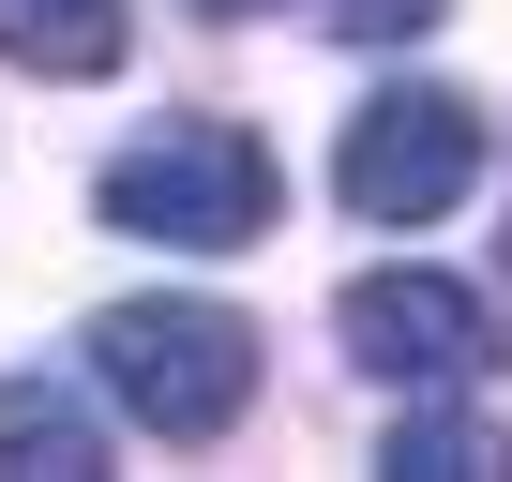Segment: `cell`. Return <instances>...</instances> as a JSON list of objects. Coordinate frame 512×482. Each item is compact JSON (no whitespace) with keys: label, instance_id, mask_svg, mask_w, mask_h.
I'll list each match as a JSON object with an SVG mask.
<instances>
[{"label":"cell","instance_id":"cell-2","mask_svg":"<svg viewBox=\"0 0 512 482\" xmlns=\"http://www.w3.org/2000/svg\"><path fill=\"white\" fill-rule=\"evenodd\" d=\"M106 226L121 241H181V257H226V241L272 226V151L241 121H166L106 166Z\"/></svg>","mask_w":512,"mask_h":482},{"label":"cell","instance_id":"cell-5","mask_svg":"<svg viewBox=\"0 0 512 482\" xmlns=\"http://www.w3.org/2000/svg\"><path fill=\"white\" fill-rule=\"evenodd\" d=\"M0 467H31V482H91V467H106L91 392H61V377H0Z\"/></svg>","mask_w":512,"mask_h":482},{"label":"cell","instance_id":"cell-4","mask_svg":"<svg viewBox=\"0 0 512 482\" xmlns=\"http://www.w3.org/2000/svg\"><path fill=\"white\" fill-rule=\"evenodd\" d=\"M332 332H347L362 377H407V392H467V377L497 362V317H482V287H452V272H362V287L332 302Z\"/></svg>","mask_w":512,"mask_h":482},{"label":"cell","instance_id":"cell-1","mask_svg":"<svg viewBox=\"0 0 512 482\" xmlns=\"http://www.w3.org/2000/svg\"><path fill=\"white\" fill-rule=\"evenodd\" d=\"M91 377L106 407H136L151 437H226L256 407V332L226 302H106L91 317Z\"/></svg>","mask_w":512,"mask_h":482},{"label":"cell","instance_id":"cell-9","mask_svg":"<svg viewBox=\"0 0 512 482\" xmlns=\"http://www.w3.org/2000/svg\"><path fill=\"white\" fill-rule=\"evenodd\" d=\"M211 16H256V0H211Z\"/></svg>","mask_w":512,"mask_h":482},{"label":"cell","instance_id":"cell-3","mask_svg":"<svg viewBox=\"0 0 512 482\" xmlns=\"http://www.w3.org/2000/svg\"><path fill=\"white\" fill-rule=\"evenodd\" d=\"M332 181H347L362 226H437V211L482 181V106H467V91H377V106L347 121Z\"/></svg>","mask_w":512,"mask_h":482},{"label":"cell","instance_id":"cell-8","mask_svg":"<svg viewBox=\"0 0 512 482\" xmlns=\"http://www.w3.org/2000/svg\"><path fill=\"white\" fill-rule=\"evenodd\" d=\"M437 16H452V0H332L347 46H392V31H437Z\"/></svg>","mask_w":512,"mask_h":482},{"label":"cell","instance_id":"cell-7","mask_svg":"<svg viewBox=\"0 0 512 482\" xmlns=\"http://www.w3.org/2000/svg\"><path fill=\"white\" fill-rule=\"evenodd\" d=\"M377 467H407V482H497V467H512V437H497L482 407H407Z\"/></svg>","mask_w":512,"mask_h":482},{"label":"cell","instance_id":"cell-6","mask_svg":"<svg viewBox=\"0 0 512 482\" xmlns=\"http://www.w3.org/2000/svg\"><path fill=\"white\" fill-rule=\"evenodd\" d=\"M121 0H0V61L16 76H121Z\"/></svg>","mask_w":512,"mask_h":482}]
</instances>
